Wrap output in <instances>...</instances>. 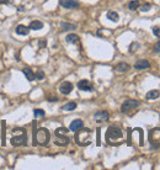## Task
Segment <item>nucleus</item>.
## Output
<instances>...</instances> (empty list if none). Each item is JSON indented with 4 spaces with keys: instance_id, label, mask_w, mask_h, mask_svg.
Wrapping results in <instances>:
<instances>
[{
    "instance_id": "obj_1",
    "label": "nucleus",
    "mask_w": 160,
    "mask_h": 170,
    "mask_svg": "<svg viewBox=\"0 0 160 170\" xmlns=\"http://www.w3.org/2000/svg\"><path fill=\"white\" fill-rule=\"evenodd\" d=\"M122 139H123V134L120 127H116V126L109 127L106 132V141H109L110 143H116V142H122Z\"/></svg>"
},
{
    "instance_id": "obj_2",
    "label": "nucleus",
    "mask_w": 160,
    "mask_h": 170,
    "mask_svg": "<svg viewBox=\"0 0 160 170\" xmlns=\"http://www.w3.org/2000/svg\"><path fill=\"white\" fill-rule=\"evenodd\" d=\"M67 132H68V129L64 128V127H59V128H57V131H55V136H57V138H55V141H54V143H55L57 145H65V144L69 143V137L65 136Z\"/></svg>"
},
{
    "instance_id": "obj_3",
    "label": "nucleus",
    "mask_w": 160,
    "mask_h": 170,
    "mask_svg": "<svg viewBox=\"0 0 160 170\" xmlns=\"http://www.w3.org/2000/svg\"><path fill=\"white\" fill-rule=\"evenodd\" d=\"M49 131L47 128H40L36 133V143L41 144V145H44L49 142Z\"/></svg>"
},
{
    "instance_id": "obj_4",
    "label": "nucleus",
    "mask_w": 160,
    "mask_h": 170,
    "mask_svg": "<svg viewBox=\"0 0 160 170\" xmlns=\"http://www.w3.org/2000/svg\"><path fill=\"white\" fill-rule=\"evenodd\" d=\"M138 106H139V102H138L137 100H132V99H129V100H127V101H124V102L122 104V106H121V111H122V114H131L132 111L137 110Z\"/></svg>"
},
{
    "instance_id": "obj_5",
    "label": "nucleus",
    "mask_w": 160,
    "mask_h": 170,
    "mask_svg": "<svg viewBox=\"0 0 160 170\" xmlns=\"http://www.w3.org/2000/svg\"><path fill=\"white\" fill-rule=\"evenodd\" d=\"M149 142L151 145H160V128H154L149 132Z\"/></svg>"
},
{
    "instance_id": "obj_6",
    "label": "nucleus",
    "mask_w": 160,
    "mask_h": 170,
    "mask_svg": "<svg viewBox=\"0 0 160 170\" xmlns=\"http://www.w3.org/2000/svg\"><path fill=\"white\" fill-rule=\"evenodd\" d=\"M11 144L13 145H22V144H26V129L22 128L20 136H15L14 138H11Z\"/></svg>"
},
{
    "instance_id": "obj_7",
    "label": "nucleus",
    "mask_w": 160,
    "mask_h": 170,
    "mask_svg": "<svg viewBox=\"0 0 160 170\" xmlns=\"http://www.w3.org/2000/svg\"><path fill=\"white\" fill-rule=\"evenodd\" d=\"M78 88H79V90H82V91H93L94 90V87L91 85V83L89 80H86V79L80 80L78 83Z\"/></svg>"
},
{
    "instance_id": "obj_8",
    "label": "nucleus",
    "mask_w": 160,
    "mask_h": 170,
    "mask_svg": "<svg viewBox=\"0 0 160 170\" xmlns=\"http://www.w3.org/2000/svg\"><path fill=\"white\" fill-rule=\"evenodd\" d=\"M110 118V115L107 111H99L94 115V120L97 122V123H102V122H106L107 120Z\"/></svg>"
},
{
    "instance_id": "obj_9",
    "label": "nucleus",
    "mask_w": 160,
    "mask_h": 170,
    "mask_svg": "<svg viewBox=\"0 0 160 170\" xmlns=\"http://www.w3.org/2000/svg\"><path fill=\"white\" fill-rule=\"evenodd\" d=\"M71 90H73V84L70 81H64V83L60 84V87H59V91L62 94H64V95L70 94Z\"/></svg>"
},
{
    "instance_id": "obj_10",
    "label": "nucleus",
    "mask_w": 160,
    "mask_h": 170,
    "mask_svg": "<svg viewBox=\"0 0 160 170\" xmlns=\"http://www.w3.org/2000/svg\"><path fill=\"white\" fill-rule=\"evenodd\" d=\"M60 5L65 9H75L79 6V3L76 0H60Z\"/></svg>"
},
{
    "instance_id": "obj_11",
    "label": "nucleus",
    "mask_w": 160,
    "mask_h": 170,
    "mask_svg": "<svg viewBox=\"0 0 160 170\" xmlns=\"http://www.w3.org/2000/svg\"><path fill=\"white\" fill-rule=\"evenodd\" d=\"M83 127H84V122L82 120H74V121H71V123L69 126V131L76 132V131H79L80 128H83Z\"/></svg>"
},
{
    "instance_id": "obj_12",
    "label": "nucleus",
    "mask_w": 160,
    "mask_h": 170,
    "mask_svg": "<svg viewBox=\"0 0 160 170\" xmlns=\"http://www.w3.org/2000/svg\"><path fill=\"white\" fill-rule=\"evenodd\" d=\"M134 68H135L137 70L148 69V68H150V63H149L148 60H145V59H139V60H137V62H135Z\"/></svg>"
},
{
    "instance_id": "obj_13",
    "label": "nucleus",
    "mask_w": 160,
    "mask_h": 170,
    "mask_svg": "<svg viewBox=\"0 0 160 170\" xmlns=\"http://www.w3.org/2000/svg\"><path fill=\"white\" fill-rule=\"evenodd\" d=\"M29 32H30V27H27V26H25V25H19V26L16 27V33H17V35L26 36V35H29Z\"/></svg>"
},
{
    "instance_id": "obj_14",
    "label": "nucleus",
    "mask_w": 160,
    "mask_h": 170,
    "mask_svg": "<svg viewBox=\"0 0 160 170\" xmlns=\"http://www.w3.org/2000/svg\"><path fill=\"white\" fill-rule=\"evenodd\" d=\"M22 73L25 74V76L27 78L29 81H32V80H35V78H36V75H35V73L32 71L31 68H24V69H22Z\"/></svg>"
},
{
    "instance_id": "obj_15",
    "label": "nucleus",
    "mask_w": 160,
    "mask_h": 170,
    "mask_svg": "<svg viewBox=\"0 0 160 170\" xmlns=\"http://www.w3.org/2000/svg\"><path fill=\"white\" fill-rule=\"evenodd\" d=\"M129 64L128 63H118L116 67H115V69L117 70V71H120V73H126V71H128L129 70Z\"/></svg>"
},
{
    "instance_id": "obj_16",
    "label": "nucleus",
    "mask_w": 160,
    "mask_h": 170,
    "mask_svg": "<svg viewBox=\"0 0 160 170\" xmlns=\"http://www.w3.org/2000/svg\"><path fill=\"white\" fill-rule=\"evenodd\" d=\"M30 30H35V31H38V30H41V29H43V22H41V21H38V20H35V21H32L31 24H30Z\"/></svg>"
},
{
    "instance_id": "obj_17",
    "label": "nucleus",
    "mask_w": 160,
    "mask_h": 170,
    "mask_svg": "<svg viewBox=\"0 0 160 170\" xmlns=\"http://www.w3.org/2000/svg\"><path fill=\"white\" fill-rule=\"evenodd\" d=\"M159 95H160L159 90H150V91L147 93L145 98H147V100H155V99L159 98Z\"/></svg>"
},
{
    "instance_id": "obj_18",
    "label": "nucleus",
    "mask_w": 160,
    "mask_h": 170,
    "mask_svg": "<svg viewBox=\"0 0 160 170\" xmlns=\"http://www.w3.org/2000/svg\"><path fill=\"white\" fill-rule=\"evenodd\" d=\"M65 41L68 43H78L79 42V36L75 35V33H70V35H68L65 37Z\"/></svg>"
},
{
    "instance_id": "obj_19",
    "label": "nucleus",
    "mask_w": 160,
    "mask_h": 170,
    "mask_svg": "<svg viewBox=\"0 0 160 170\" xmlns=\"http://www.w3.org/2000/svg\"><path fill=\"white\" fill-rule=\"evenodd\" d=\"M107 19L111 20V21H113V22H117L120 20V16H118V14L116 11H109L107 13Z\"/></svg>"
},
{
    "instance_id": "obj_20",
    "label": "nucleus",
    "mask_w": 160,
    "mask_h": 170,
    "mask_svg": "<svg viewBox=\"0 0 160 170\" xmlns=\"http://www.w3.org/2000/svg\"><path fill=\"white\" fill-rule=\"evenodd\" d=\"M64 111H73V110H75L76 109V104L74 102V101H71V102H68V104H65L63 107H62Z\"/></svg>"
},
{
    "instance_id": "obj_21",
    "label": "nucleus",
    "mask_w": 160,
    "mask_h": 170,
    "mask_svg": "<svg viewBox=\"0 0 160 170\" xmlns=\"http://www.w3.org/2000/svg\"><path fill=\"white\" fill-rule=\"evenodd\" d=\"M128 8H129V10H132V11L137 10V9L139 8V2H138V0H132V2L128 4Z\"/></svg>"
},
{
    "instance_id": "obj_22",
    "label": "nucleus",
    "mask_w": 160,
    "mask_h": 170,
    "mask_svg": "<svg viewBox=\"0 0 160 170\" xmlns=\"http://www.w3.org/2000/svg\"><path fill=\"white\" fill-rule=\"evenodd\" d=\"M62 29L63 30H74L75 29V25H71V24H67V22H62L60 24Z\"/></svg>"
},
{
    "instance_id": "obj_23",
    "label": "nucleus",
    "mask_w": 160,
    "mask_h": 170,
    "mask_svg": "<svg viewBox=\"0 0 160 170\" xmlns=\"http://www.w3.org/2000/svg\"><path fill=\"white\" fill-rule=\"evenodd\" d=\"M33 115H35V117H43L46 115V112L41 109H36V110H33Z\"/></svg>"
},
{
    "instance_id": "obj_24",
    "label": "nucleus",
    "mask_w": 160,
    "mask_h": 170,
    "mask_svg": "<svg viewBox=\"0 0 160 170\" xmlns=\"http://www.w3.org/2000/svg\"><path fill=\"white\" fill-rule=\"evenodd\" d=\"M138 48H139V43H137V42H133V43L129 46V52H132V53H133V52H135Z\"/></svg>"
},
{
    "instance_id": "obj_25",
    "label": "nucleus",
    "mask_w": 160,
    "mask_h": 170,
    "mask_svg": "<svg viewBox=\"0 0 160 170\" xmlns=\"http://www.w3.org/2000/svg\"><path fill=\"white\" fill-rule=\"evenodd\" d=\"M153 33H154L156 37L160 38V26H154V27H153Z\"/></svg>"
},
{
    "instance_id": "obj_26",
    "label": "nucleus",
    "mask_w": 160,
    "mask_h": 170,
    "mask_svg": "<svg viewBox=\"0 0 160 170\" xmlns=\"http://www.w3.org/2000/svg\"><path fill=\"white\" fill-rule=\"evenodd\" d=\"M149 10H150V4H144V5L140 6V11H143V13L149 11Z\"/></svg>"
},
{
    "instance_id": "obj_27",
    "label": "nucleus",
    "mask_w": 160,
    "mask_h": 170,
    "mask_svg": "<svg viewBox=\"0 0 160 170\" xmlns=\"http://www.w3.org/2000/svg\"><path fill=\"white\" fill-rule=\"evenodd\" d=\"M35 75H36V78H37V79H40V80H42V79L44 78V73H43L42 70L37 71V74H35Z\"/></svg>"
},
{
    "instance_id": "obj_28",
    "label": "nucleus",
    "mask_w": 160,
    "mask_h": 170,
    "mask_svg": "<svg viewBox=\"0 0 160 170\" xmlns=\"http://www.w3.org/2000/svg\"><path fill=\"white\" fill-rule=\"evenodd\" d=\"M154 51L156 53H160V42H156V44L154 46Z\"/></svg>"
},
{
    "instance_id": "obj_29",
    "label": "nucleus",
    "mask_w": 160,
    "mask_h": 170,
    "mask_svg": "<svg viewBox=\"0 0 160 170\" xmlns=\"http://www.w3.org/2000/svg\"><path fill=\"white\" fill-rule=\"evenodd\" d=\"M40 46H41V47L46 46V41H41V42H40Z\"/></svg>"
},
{
    "instance_id": "obj_30",
    "label": "nucleus",
    "mask_w": 160,
    "mask_h": 170,
    "mask_svg": "<svg viewBox=\"0 0 160 170\" xmlns=\"http://www.w3.org/2000/svg\"><path fill=\"white\" fill-rule=\"evenodd\" d=\"M48 100H49V101H57L58 99H57V98H49Z\"/></svg>"
}]
</instances>
